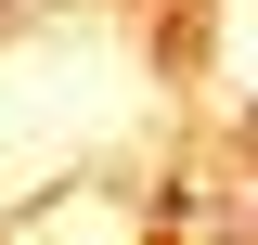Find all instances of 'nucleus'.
Segmentation results:
<instances>
[{
    "instance_id": "f257e3e1",
    "label": "nucleus",
    "mask_w": 258,
    "mask_h": 245,
    "mask_svg": "<svg viewBox=\"0 0 258 245\" xmlns=\"http://www.w3.org/2000/svg\"><path fill=\"white\" fill-rule=\"evenodd\" d=\"M245 155H258V116H245Z\"/></svg>"
},
{
    "instance_id": "f03ea898",
    "label": "nucleus",
    "mask_w": 258,
    "mask_h": 245,
    "mask_svg": "<svg viewBox=\"0 0 258 245\" xmlns=\"http://www.w3.org/2000/svg\"><path fill=\"white\" fill-rule=\"evenodd\" d=\"M245 219H258V207H245Z\"/></svg>"
}]
</instances>
